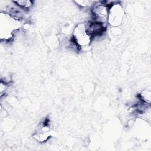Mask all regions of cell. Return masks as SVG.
I'll return each mask as SVG.
<instances>
[{"label":"cell","mask_w":151,"mask_h":151,"mask_svg":"<svg viewBox=\"0 0 151 151\" xmlns=\"http://www.w3.org/2000/svg\"><path fill=\"white\" fill-rule=\"evenodd\" d=\"M110 6V5L104 2L94 3L91 9L94 21L99 22L103 24H106L108 21Z\"/></svg>","instance_id":"obj_4"},{"label":"cell","mask_w":151,"mask_h":151,"mask_svg":"<svg viewBox=\"0 0 151 151\" xmlns=\"http://www.w3.org/2000/svg\"><path fill=\"white\" fill-rule=\"evenodd\" d=\"M76 4H77L78 5L82 8H87V7H91L93 6L94 4L93 1H75Z\"/></svg>","instance_id":"obj_8"},{"label":"cell","mask_w":151,"mask_h":151,"mask_svg":"<svg viewBox=\"0 0 151 151\" xmlns=\"http://www.w3.org/2000/svg\"><path fill=\"white\" fill-rule=\"evenodd\" d=\"M124 12L123 6L119 3H115L110 6L107 22L114 27L121 25L123 22Z\"/></svg>","instance_id":"obj_3"},{"label":"cell","mask_w":151,"mask_h":151,"mask_svg":"<svg viewBox=\"0 0 151 151\" xmlns=\"http://www.w3.org/2000/svg\"><path fill=\"white\" fill-rule=\"evenodd\" d=\"M73 39L75 44L80 48L86 50L90 47L92 37L88 31L87 24H79L74 29Z\"/></svg>","instance_id":"obj_2"},{"label":"cell","mask_w":151,"mask_h":151,"mask_svg":"<svg viewBox=\"0 0 151 151\" xmlns=\"http://www.w3.org/2000/svg\"><path fill=\"white\" fill-rule=\"evenodd\" d=\"M20 27L21 22L19 19L8 13L1 12L0 17V37L1 40L9 41Z\"/></svg>","instance_id":"obj_1"},{"label":"cell","mask_w":151,"mask_h":151,"mask_svg":"<svg viewBox=\"0 0 151 151\" xmlns=\"http://www.w3.org/2000/svg\"><path fill=\"white\" fill-rule=\"evenodd\" d=\"M140 97L142 100L148 104L150 103V99H151V92L149 90H143L140 93Z\"/></svg>","instance_id":"obj_7"},{"label":"cell","mask_w":151,"mask_h":151,"mask_svg":"<svg viewBox=\"0 0 151 151\" xmlns=\"http://www.w3.org/2000/svg\"><path fill=\"white\" fill-rule=\"evenodd\" d=\"M34 137L40 142H44L50 137V132L47 125H43L41 129L34 134Z\"/></svg>","instance_id":"obj_5"},{"label":"cell","mask_w":151,"mask_h":151,"mask_svg":"<svg viewBox=\"0 0 151 151\" xmlns=\"http://www.w3.org/2000/svg\"><path fill=\"white\" fill-rule=\"evenodd\" d=\"M6 90V85L5 84V83L1 81V85H0V91H1V96H2L5 92Z\"/></svg>","instance_id":"obj_9"},{"label":"cell","mask_w":151,"mask_h":151,"mask_svg":"<svg viewBox=\"0 0 151 151\" xmlns=\"http://www.w3.org/2000/svg\"><path fill=\"white\" fill-rule=\"evenodd\" d=\"M14 3L16 4L20 8L25 9L30 8L33 5V2L31 1H14Z\"/></svg>","instance_id":"obj_6"}]
</instances>
